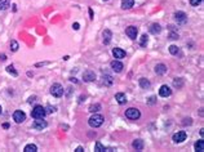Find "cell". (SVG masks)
Segmentation results:
<instances>
[{
    "mask_svg": "<svg viewBox=\"0 0 204 152\" xmlns=\"http://www.w3.org/2000/svg\"><path fill=\"white\" fill-rule=\"evenodd\" d=\"M89 125L92 128H98V127H101V125L103 124V116L102 115H98V114H95L93 116H90L89 117Z\"/></svg>",
    "mask_w": 204,
    "mask_h": 152,
    "instance_id": "cell-1",
    "label": "cell"
},
{
    "mask_svg": "<svg viewBox=\"0 0 204 152\" xmlns=\"http://www.w3.org/2000/svg\"><path fill=\"white\" fill-rule=\"evenodd\" d=\"M63 93H65V89H63V86L61 85V84L56 83V84H53V85L50 86V94L53 97H56V98L62 97Z\"/></svg>",
    "mask_w": 204,
    "mask_h": 152,
    "instance_id": "cell-2",
    "label": "cell"
},
{
    "mask_svg": "<svg viewBox=\"0 0 204 152\" xmlns=\"http://www.w3.org/2000/svg\"><path fill=\"white\" fill-rule=\"evenodd\" d=\"M45 115H47V112H45V108L43 106H35L31 111L32 119H44Z\"/></svg>",
    "mask_w": 204,
    "mask_h": 152,
    "instance_id": "cell-3",
    "label": "cell"
},
{
    "mask_svg": "<svg viewBox=\"0 0 204 152\" xmlns=\"http://www.w3.org/2000/svg\"><path fill=\"white\" fill-rule=\"evenodd\" d=\"M125 116L129 119V120H137V119H140V111H138L137 108H133V107H131V108H128L127 111H125Z\"/></svg>",
    "mask_w": 204,
    "mask_h": 152,
    "instance_id": "cell-4",
    "label": "cell"
},
{
    "mask_svg": "<svg viewBox=\"0 0 204 152\" xmlns=\"http://www.w3.org/2000/svg\"><path fill=\"white\" fill-rule=\"evenodd\" d=\"M47 121L43 120V119H35V121L32 122V128L35 130H43L44 128H47Z\"/></svg>",
    "mask_w": 204,
    "mask_h": 152,
    "instance_id": "cell-5",
    "label": "cell"
},
{
    "mask_svg": "<svg viewBox=\"0 0 204 152\" xmlns=\"http://www.w3.org/2000/svg\"><path fill=\"white\" fill-rule=\"evenodd\" d=\"M125 34L128 35L129 39H132V40H134L136 37H137V34H138V30L136 26H129V27L125 28Z\"/></svg>",
    "mask_w": 204,
    "mask_h": 152,
    "instance_id": "cell-6",
    "label": "cell"
},
{
    "mask_svg": "<svg viewBox=\"0 0 204 152\" xmlns=\"http://www.w3.org/2000/svg\"><path fill=\"white\" fill-rule=\"evenodd\" d=\"M186 137H187L186 131H183V130L177 131V133L173 135V142H174V143H182V142L186 139Z\"/></svg>",
    "mask_w": 204,
    "mask_h": 152,
    "instance_id": "cell-7",
    "label": "cell"
},
{
    "mask_svg": "<svg viewBox=\"0 0 204 152\" xmlns=\"http://www.w3.org/2000/svg\"><path fill=\"white\" fill-rule=\"evenodd\" d=\"M13 119H14V121L17 122V124H21V122H23L26 120V115H25V112L17 110V111H14V114H13Z\"/></svg>",
    "mask_w": 204,
    "mask_h": 152,
    "instance_id": "cell-8",
    "label": "cell"
},
{
    "mask_svg": "<svg viewBox=\"0 0 204 152\" xmlns=\"http://www.w3.org/2000/svg\"><path fill=\"white\" fill-rule=\"evenodd\" d=\"M159 94H160V97H169L172 94V89L168 85H161L159 89Z\"/></svg>",
    "mask_w": 204,
    "mask_h": 152,
    "instance_id": "cell-9",
    "label": "cell"
},
{
    "mask_svg": "<svg viewBox=\"0 0 204 152\" xmlns=\"http://www.w3.org/2000/svg\"><path fill=\"white\" fill-rule=\"evenodd\" d=\"M174 18H176V21L178 22V23H185V22L187 21V16H186L183 12H177V13H174Z\"/></svg>",
    "mask_w": 204,
    "mask_h": 152,
    "instance_id": "cell-10",
    "label": "cell"
},
{
    "mask_svg": "<svg viewBox=\"0 0 204 152\" xmlns=\"http://www.w3.org/2000/svg\"><path fill=\"white\" fill-rule=\"evenodd\" d=\"M83 79H84V81H93V80L96 79V75H95V72L93 71H90V70H88V71H85V72L83 74Z\"/></svg>",
    "mask_w": 204,
    "mask_h": 152,
    "instance_id": "cell-11",
    "label": "cell"
},
{
    "mask_svg": "<svg viewBox=\"0 0 204 152\" xmlns=\"http://www.w3.org/2000/svg\"><path fill=\"white\" fill-rule=\"evenodd\" d=\"M112 54H114L115 58L122 59V58L125 57V50H123L122 48H114V49H112Z\"/></svg>",
    "mask_w": 204,
    "mask_h": 152,
    "instance_id": "cell-12",
    "label": "cell"
},
{
    "mask_svg": "<svg viewBox=\"0 0 204 152\" xmlns=\"http://www.w3.org/2000/svg\"><path fill=\"white\" fill-rule=\"evenodd\" d=\"M111 69L115 71V72H122L123 69H124V66H123L122 62H119V61H112L111 62Z\"/></svg>",
    "mask_w": 204,
    "mask_h": 152,
    "instance_id": "cell-13",
    "label": "cell"
},
{
    "mask_svg": "<svg viewBox=\"0 0 204 152\" xmlns=\"http://www.w3.org/2000/svg\"><path fill=\"white\" fill-rule=\"evenodd\" d=\"M155 72L158 74V75H164V74L167 72V66L163 63H159L155 66Z\"/></svg>",
    "mask_w": 204,
    "mask_h": 152,
    "instance_id": "cell-14",
    "label": "cell"
},
{
    "mask_svg": "<svg viewBox=\"0 0 204 152\" xmlns=\"http://www.w3.org/2000/svg\"><path fill=\"white\" fill-rule=\"evenodd\" d=\"M132 146H133V148L136 151H142L144 150V141L142 139H136V141H133Z\"/></svg>",
    "mask_w": 204,
    "mask_h": 152,
    "instance_id": "cell-15",
    "label": "cell"
},
{
    "mask_svg": "<svg viewBox=\"0 0 204 152\" xmlns=\"http://www.w3.org/2000/svg\"><path fill=\"white\" fill-rule=\"evenodd\" d=\"M115 99L118 101L119 105H124L127 102V97H125L124 93H116L115 94Z\"/></svg>",
    "mask_w": 204,
    "mask_h": 152,
    "instance_id": "cell-16",
    "label": "cell"
},
{
    "mask_svg": "<svg viewBox=\"0 0 204 152\" xmlns=\"http://www.w3.org/2000/svg\"><path fill=\"white\" fill-rule=\"evenodd\" d=\"M111 37H112V32L110 30H105L103 31V43L105 44H109L111 41Z\"/></svg>",
    "mask_w": 204,
    "mask_h": 152,
    "instance_id": "cell-17",
    "label": "cell"
},
{
    "mask_svg": "<svg viewBox=\"0 0 204 152\" xmlns=\"http://www.w3.org/2000/svg\"><path fill=\"white\" fill-rule=\"evenodd\" d=\"M160 31H161V27H160L159 23H153V25L150 26V32H151L153 35L160 34Z\"/></svg>",
    "mask_w": 204,
    "mask_h": 152,
    "instance_id": "cell-18",
    "label": "cell"
},
{
    "mask_svg": "<svg viewBox=\"0 0 204 152\" xmlns=\"http://www.w3.org/2000/svg\"><path fill=\"white\" fill-rule=\"evenodd\" d=\"M134 4V0H122V8L123 9H131Z\"/></svg>",
    "mask_w": 204,
    "mask_h": 152,
    "instance_id": "cell-19",
    "label": "cell"
},
{
    "mask_svg": "<svg viewBox=\"0 0 204 152\" xmlns=\"http://www.w3.org/2000/svg\"><path fill=\"white\" fill-rule=\"evenodd\" d=\"M11 6V0H0V11H5Z\"/></svg>",
    "mask_w": 204,
    "mask_h": 152,
    "instance_id": "cell-20",
    "label": "cell"
},
{
    "mask_svg": "<svg viewBox=\"0 0 204 152\" xmlns=\"http://www.w3.org/2000/svg\"><path fill=\"white\" fill-rule=\"evenodd\" d=\"M150 81H149L147 79H145V77H142V79H140V86L142 89H147V88H150Z\"/></svg>",
    "mask_w": 204,
    "mask_h": 152,
    "instance_id": "cell-21",
    "label": "cell"
},
{
    "mask_svg": "<svg viewBox=\"0 0 204 152\" xmlns=\"http://www.w3.org/2000/svg\"><path fill=\"white\" fill-rule=\"evenodd\" d=\"M195 151H198V152H203L204 151V141L203 139H200V141H198L195 143Z\"/></svg>",
    "mask_w": 204,
    "mask_h": 152,
    "instance_id": "cell-22",
    "label": "cell"
},
{
    "mask_svg": "<svg viewBox=\"0 0 204 152\" xmlns=\"http://www.w3.org/2000/svg\"><path fill=\"white\" fill-rule=\"evenodd\" d=\"M112 83H114L112 76H110V75H105V76H103V84H105V85L110 86V85H112Z\"/></svg>",
    "mask_w": 204,
    "mask_h": 152,
    "instance_id": "cell-23",
    "label": "cell"
},
{
    "mask_svg": "<svg viewBox=\"0 0 204 152\" xmlns=\"http://www.w3.org/2000/svg\"><path fill=\"white\" fill-rule=\"evenodd\" d=\"M95 151H97V152H103V151H106V147L103 146L101 142H97L96 146H95Z\"/></svg>",
    "mask_w": 204,
    "mask_h": 152,
    "instance_id": "cell-24",
    "label": "cell"
},
{
    "mask_svg": "<svg viewBox=\"0 0 204 152\" xmlns=\"http://www.w3.org/2000/svg\"><path fill=\"white\" fill-rule=\"evenodd\" d=\"M25 152H36L38 151V147L35 146V144H27V146L25 147Z\"/></svg>",
    "mask_w": 204,
    "mask_h": 152,
    "instance_id": "cell-25",
    "label": "cell"
},
{
    "mask_svg": "<svg viewBox=\"0 0 204 152\" xmlns=\"http://www.w3.org/2000/svg\"><path fill=\"white\" fill-rule=\"evenodd\" d=\"M147 43H149V36H147V35H142L141 40H140V45H141V47H146Z\"/></svg>",
    "mask_w": 204,
    "mask_h": 152,
    "instance_id": "cell-26",
    "label": "cell"
},
{
    "mask_svg": "<svg viewBox=\"0 0 204 152\" xmlns=\"http://www.w3.org/2000/svg\"><path fill=\"white\" fill-rule=\"evenodd\" d=\"M101 110V105L100 103H96V105H90L89 106V111L90 112H97Z\"/></svg>",
    "mask_w": 204,
    "mask_h": 152,
    "instance_id": "cell-27",
    "label": "cell"
},
{
    "mask_svg": "<svg viewBox=\"0 0 204 152\" xmlns=\"http://www.w3.org/2000/svg\"><path fill=\"white\" fill-rule=\"evenodd\" d=\"M178 52H180V49H178V47H177V45H171V47H169V53L173 54V56L178 54Z\"/></svg>",
    "mask_w": 204,
    "mask_h": 152,
    "instance_id": "cell-28",
    "label": "cell"
},
{
    "mask_svg": "<svg viewBox=\"0 0 204 152\" xmlns=\"http://www.w3.org/2000/svg\"><path fill=\"white\" fill-rule=\"evenodd\" d=\"M6 72H9V74H12V75H13V76H17V75H18V72H17V71H16V70H14V67H13V66H12V64H11V66H8V67H6Z\"/></svg>",
    "mask_w": 204,
    "mask_h": 152,
    "instance_id": "cell-29",
    "label": "cell"
},
{
    "mask_svg": "<svg viewBox=\"0 0 204 152\" xmlns=\"http://www.w3.org/2000/svg\"><path fill=\"white\" fill-rule=\"evenodd\" d=\"M11 50L12 52H17L18 50V43L16 40H12L11 41Z\"/></svg>",
    "mask_w": 204,
    "mask_h": 152,
    "instance_id": "cell-30",
    "label": "cell"
},
{
    "mask_svg": "<svg viewBox=\"0 0 204 152\" xmlns=\"http://www.w3.org/2000/svg\"><path fill=\"white\" fill-rule=\"evenodd\" d=\"M56 107H53V106H48L47 108H45V112L47 114H53V112H56Z\"/></svg>",
    "mask_w": 204,
    "mask_h": 152,
    "instance_id": "cell-31",
    "label": "cell"
},
{
    "mask_svg": "<svg viewBox=\"0 0 204 152\" xmlns=\"http://www.w3.org/2000/svg\"><path fill=\"white\" fill-rule=\"evenodd\" d=\"M200 3H202V0H190V4L193 6H198Z\"/></svg>",
    "mask_w": 204,
    "mask_h": 152,
    "instance_id": "cell-32",
    "label": "cell"
},
{
    "mask_svg": "<svg viewBox=\"0 0 204 152\" xmlns=\"http://www.w3.org/2000/svg\"><path fill=\"white\" fill-rule=\"evenodd\" d=\"M169 37H171V39H173V40H176V39H178V35L174 34V32H172V34L169 35Z\"/></svg>",
    "mask_w": 204,
    "mask_h": 152,
    "instance_id": "cell-33",
    "label": "cell"
},
{
    "mask_svg": "<svg viewBox=\"0 0 204 152\" xmlns=\"http://www.w3.org/2000/svg\"><path fill=\"white\" fill-rule=\"evenodd\" d=\"M73 28H74V30H79V23H74Z\"/></svg>",
    "mask_w": 204,
    "mask_h": 152,
    "instance_id": "cell-34",
    "label": "cell"
},
{
    "mask_svg": "<svg viewBox=\"0 0 204 152\" xmlns=\"http://www.w3.org/2000/svg\"><path fill=\"white\" fill-rule=\"evenodd\" d=\"M83 151H84V150H83V147H82V146H79V147H77L76 150H75V152H83Z\"/></svg>",
    "mask_w": 204,
    "mask_h": 152,
    "instance_id": "cell-35",
    "label": "cell"
},
{
    "mask_svg": "<svg viewBox=\"0 0 204 152\" xmlns=\"http://www.w3.org/2000/svg\"><path fill=\"white\" fill-rule=\"evenodd\" d=\"M0 59H1V61H5V59H6V56H5V54H3V56H0Z\"/></svg>",
    "mask_w": 204,
    "mask_h": 152,
    "instance_id": "cell-36",
    "label": "cell"
},
{
    "mask_svg": "<svg viewBox=\"0 0 204 152\" xmlns=\"http://www.w3.org/2000/svg\"><path fill=\"white\" fill-rule=\"evenodd\" d=\"M89 16H90V18H93V11L92 9H89Z\"/></svg>",
    "mask_w": 204,
    "mask_h": 152,
    "instance_id": "cell-37",
    "label": "cell"
},
{
    "mask_svg": "<svg viewBox=\"0 0 204 152\" xmlns=\"http://www.w3.org/2000/svg\"><path fill=\"white\" fill-rule=\"evenodd\" d=\"M70 80H71V81H74V83H77V80L75 79V77H71V79H70Z\"/></svg>",
    "mask_w": 204,
    "mask_h": 152,
    "instance_id": "cell-38",
    "label": "cell"
},
{
    "mask_svg": "<svg viewBox=\"0 0 204 152\" xmlns=\"http://www.w3.org/2000/svg\"><path fill=\"white\" fill-rule=\"evenodd\" d=\"M1 111H3V110H1V106H0V114H1Z\"/></svg>",
    "mask_w": 204,
    "mask_h": 152,
    "instance_id": "cell-39",
    "label": "cell"
},
{
    "mask_svg": "<svg viewBox=\"0 0 204 152\" xmlns=\"http://www.w3.org/2000/svg\"><path fill=\"white\" fill-rule=\"evenodd\" d=\"M103 1H107V0H103Z\"/></svg>",
    "mask_w": 204,
    "mask_h": 152,
    "instance_id": "cell-40",
    "label": "cell"
}]
</instances>
